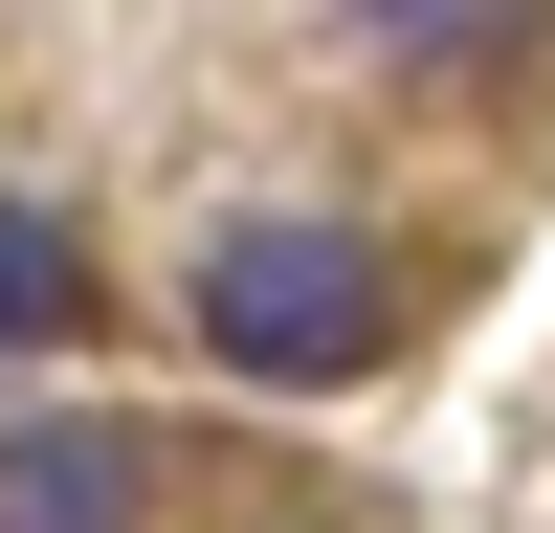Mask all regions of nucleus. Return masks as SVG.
Here are the masks:
<instances>
[{
    "mask_svg": "<svg viewBox=\"0 0 555 533\" xmlns=\"http://www.w3.org/2000/svg\"><path fill=\"white\" fill-rule=\"evenodd\" d=\"M400 334V266L356 245L334 200H245V222H201V355L222 378H356V355Z\"/></svg>",
    "mask_w": 555,
    "mask_h": 533,
    "instance_id": "nucleus-1",
    "label": "nucleus"
},
{
    "mask_svg": "<svg viewBox=\"0 0 555 533\" xmlns=\"http://www.w3.org/2000/svg\"><path fill=\"white\" fill-rule=\"evenodd\" d=\"M0 533H156V444L133 422H0Z\"/></svg>",
    "mask_w": 555,
    "mask_h": 533,
    "instance_id": "nucleus-2",
    "label": "nucleus"
},
{
    "mask_svg": "<svg viewBox=\"0 0 555 533\" xmlns=\"http://www.w3.org/2000/svg\"><path fill=\"white\" fill-rule=\"evenodd\" d=\"M67 334H89V245L44 200H0V355H67Z\"/></svg>",
    "mask_w": 555,
    "mask_h": 533,
    "instance_id": "nucleus-3",
    "label": "nucleus"
},
{
    "mask_svg": "<svg viewBox=\"0 0 555 533\" xmlns=\"http://www.w3.org/2000/svg\"><path fill=\"white\" fill-rule=\"evenodd\" d=\"M356 44H400V67H512L533 44V0H334Z\"/></svg>",
    "mask_w": 555,
    "mask_h": 533,
    "instance_id": "nucleus-4",
    "label": "nucleus"
}]
</instances>
